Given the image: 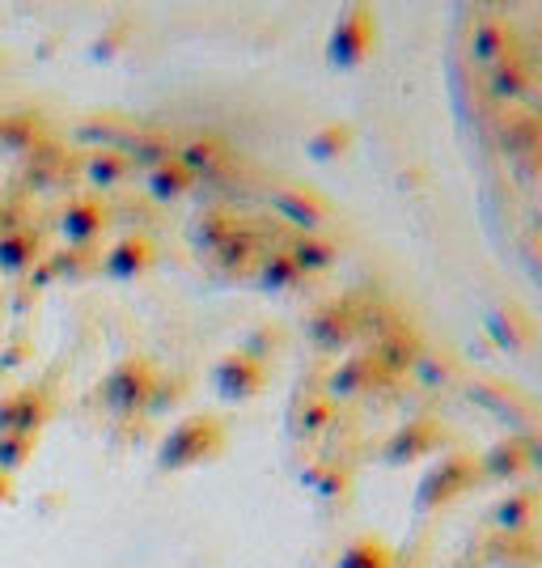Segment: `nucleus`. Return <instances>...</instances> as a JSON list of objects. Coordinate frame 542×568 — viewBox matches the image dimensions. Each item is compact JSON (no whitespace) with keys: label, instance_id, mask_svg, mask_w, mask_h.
<instances>
[{"label":"nucleus","instance_id":"obj_1","mask_svg":"<svg viewBox=\"0 0 542 568\" xmlns=\"http://www.w3.org/2000/svg\"><path fill=\"white\" fill-rule=\"evenodd\" d=\"M301 332L323 356H348L360 344V293H335L306 310Z\"/></svg>","mask_w":542,"mask_h":568},{"label":"nucleus","instance_id":"obj_2","mask_svg":"<svg viewBox=\"0 0 542 568\" xmlns=\"http://www.w3.org/2000/svg\"><path fill=\"white\" fill-rule=\"evenodd\" d=\"M399 386L402 382L395 378L369 348H352L348 356H339V361L330 365L327 382H323V390H327L339 407H344V403H365V399H381V395H395Z\"/></svg>","mask_w":542,"mask_h":568},{"label":"nucleus","instance_id":"obj_3","mask_svg":"<svg viewBox=\"0 0 542 568\" xmlns=\"http://www.w3.org/2000/svg\"><path fill=\"white\" fill-rule=\"evenodd\" d=\"M483 484L479 458L471 450H446L416 484V509L420 514H441L453 500H462Z\"/></svg>","mask_w":542,"mask_h":568},{"label":"nucleus","instance_id":"obj_4","mask_svg":"<svg viewBox=\"0 0 542 568\" xmlns=\"http://www.w3.org/2000/svg\"><path fill=\"white\" fill-rule=\"evenodd\" d=\"M221 450H225V420L213 412H195L170 428V437L162 442V467L165 471H187V467L221 458Z\"/></svg>","mask_w":542,"mask_h":568},{"label":"nucleus","instance_id":"obj_5","mask_svg":"<svg viewBox=\"0 0 542 568\" xmlns=\"http://www.w3.org/2000/svg\"><path fill=\"white\" fill-rule=\"evenodd\" d=\"M374 51H378V13H374L369 4H344L327 39L330 69L352 72V69H360Z\"/></svg>","mask_w":542,"mask_h":568},{"label":"nucleus","instance_id":"obj_6","mask_svg":"<svg viewBox=\"0 0 542 568\" xmlns=\"http://www.w3.org/2000/svg\"><path fill=\"white\" fill-rule=\"evenodd\" d=\"M449 450V425L441 416H411L402 420L386 446H381V463L386 467H416V463H428L437 454Z\"/></svg>","mask_w":542,"mask_h":568},{"label":"nucleus","instance_id":"obj_7","mask_svg":"<svg viewBox=\"0 0 542 568\" xmlns=\"http://www.w3.org/2000/svg\"><path fill=\"white\" fill-rule=\"evenodd\" d=\"M272 213L288 225V234H327L335 225V209L323 191L306 187V183H280L267 191Z\"/></svg>","mask_w":542,"mask_h":568},{"label":"nucleus","instance_id":"obj_8","mask_svg":"<svg viewBox=\"0 0 542 568\" xmlns=\"http://www.w3.org/2000/svg\"><path fill=\"white\" fill-rule=\"evenodd\" d=\"M467 395H471L488 416L495 420H504L509 433H530V428H539V407L521 395L518 386H509L504 378H471L467 382Z\"/></svg>","mask_w":542,"mask_h":568},{"label":"nucleus","instance_id":"obj_9","mask_svg":"<svg viewBox=\"0 0 542 568\" xmlns=\"http://www.w3.org/2000/svg\"><path fill=\"white\" fill-rule=\"evenodd\" d=\"M284 425L297 442H335L339 425H344V407L330 399L327 390H301L288 403Z\"/></svg>","mask_w":542,"mask_h":568},{"label":"nucleus","instance_id":"obj_10","mask_svg":"<svg viewBox=\"0 0 542 568\" xmlns=\"http://www.w3.org/2000/svg\"><path fill=\"white\" fill-rule=\"evenodd\" d=\"M213 386L221 399L250 403L272 386V365H263V361H255V356L246 353H225L213 365Z\"/></svg>","mask_w":542,"mask_h":568},{"label":"nucleus","instance_id":"obj_11","mask_svg":"<svg viewBox=\"0 0 542 568\" xmlns=\"http://www.w3.org/2000/svg\"><path fill=\"white\" fill-rule=\"evenodd\" d=\"M525 48V34H521V26L509 18V13H495L488 9L471 30V60L474 64H483V69L492 72L495 64H504L509 55H518Z\"/></svg>","mask_w":542,"mask_h":568},{"label":"nucleus","instance_id":"obj_12","mask_svg":"<svg viewBox=\"0 0 542 568\" xmlns=\"http://www.w3.org/2000/svg\"><path fill=\"white\" fill-rule=\"evenodd\" d=\"M500 149L513 166H521V174L534 179L542 170V111H504Z\"/></svg>","mask_w":542,"mask_h":568},{"label":"nucleus","instance_id":"obj_13","mask_svg":"<svg viewBox=\"0 0 542 568\" xmlns=\"http://www.w3.org/2000/svg\"><path fill=\"white\" fill-rule=\"evenodd\" d=\"M479 475H483V484H509V488H518L521 479L530 475V437L525 433L495 437L492 446L479 454Z\"/></svg>","mask_w":542,"mask_h":568},{"label":"nucleus","instance_id":"obj_14","mask_svg":"<svg viewBox=\"0 0 542 568\" xmlns=\"http://www.w3.org/2000/svg\"><path fill=\"white\" fill-rule=\"evenodd\" d=\"M157 378H162V374H157L149 361H123V365L111 369L102 395H106V403H111L115 412H136V407H149V403H153Z\"/></svg>","mask_w":542,"mask_h":568},{"label":"nucleus","instance_id":"obj_15","mask_svg":"<svg viewBox=\"0 0 542 568\" xmlns=\"http://www.w3.org/2000/svg\"><path fill=\"white\" fill-rule=\"evenodd\" d=\"M301 488H306L314 500H323V505H335V500L344 505V500L356 493V467L330 450L318 454L306 471H301Z\"/></svg>","mask_w":542,"mask_h":568},{"label":"nucleus","instance_id":"obj_16","mask_svg":"<svg viewBox=\"0 0 542 568\" xmlns=\"http://www.w3.org/2000/svg\"><path fill=\"white\" fill-rule=\"evenodd\" d=\"M534 85H539V60H534V51L525 48L488 72V90H492L500 106H521L525 98L534 94Z\"/></svg>","mask_w":542,"mask_h":568},{"label":"nucleus","instance_id":"obj_17","mask_svg":"<svg viewBox=\"0 0 542 568\" xmlns=\"http://www.w3.org/2000/svg\"><path fill=\"white\" fill-rule=\"evenodd\" d=\"M488 335L495 339V348H504V353H525L539 339V323L518 302H500V306L488 310Z\"/></svg>","mask_w":542,"mask_h":568},{"label":"nucleus","instance_id":"obj_18","mask_svg":"<svg viewBox=\"0 0 542 568\" xmlns=\"http://www.w3.org/2000/svg\"><path fill=\"white\" fill-rule=\"evenodd\" d=\"M178 162L195 174V183L200 179H221V174L234 170V149H229L225 136H216V132H200L187 144H178Z\"/></svg>","mask_w":542,"mask_h":568},{"label":"nucleus","instance_id":"obj_19","mask_svg":"<svg viewBox=\"0 0 542 568\" xmlns=\"http://www.w3.org/2000/svg\"><path fill=\"white\" fill-rule=\"evenodd\" d=\"M425 348H428L425 332H420V327H416V323L407 318V323H402L399 332H390L386 339H381V344H374L369 353L378 356V361L386 365V369H390V374H395V378L407 382V378H411V369L420 365V356H425Z\"/></svg>","mask_w":542,"mask_h":568},{"label":"nucleus","instance_id":"obj_20","mask_svg":"<svg viewBox=\"0 0 542 568\" xmlns=\"http://www.w3.org/2000/svg\"><path fill=\"white\" fill-rule=\"evenodd\" d=\"M488 565L495 568H539L542 565V535L539 530H495L483 547Z\"/></svg>","mask_w":542,"mask_h":568},{"label":"nucleus","instance_id":"obj_21","mask_svg":"<svg viewBox=\"0 0 542 568\" xmlns=\"http://www.w3.org/2000/svg\"><path fill=\"white\" fill-rule=\"evenodd\" d=\"M495 530H539L542 526V488L518 484L492 505Z\"/></svg>","mask_w":542,"mask_h":568},{"label":"nucleus","instance_id":"obj_22","mask_svg":"<svg viewBox=\"0 0 542 568\" xmlns=\"http://www.w3.org/2000/svg\"><path fill=\"white\" fill-rule=\"evenodd\" d=\"M263 251H267L263 225L259 221H242V225H237V234L216 251V263H221L225 272H255L259 260H263Z\"/></svg>","mask_w":542,"mask_h":568},{"label":"nucleus","instance_id":"obj_23","mask_svg":"<svg viewBox=\"0 0 542 568\" xmlns=\"http://www.w3.org/2000/svg\"><path fill=\"white\" fill-rule=\"evenodd\" d=\"M284 251L306 272V281L309 276H327L330 267H335V260H339V242L330 234H288Z\"/></svg>","mask_w":542,"mask_h":568},{"label":"nucleus","instance_id":"obj_24","mask_svg":"<svg viewBox=\"0 0 542 568\" xmlns=\"http://www.w3.org/2000/svg\"><path fill=\"white\" fill-rule=\"evenodd\" d=\"M255 284L263 293H297L306 284V272L293 263V255L284 246H267L259 267H255Z\"/></svg>","mask_w":542,"mask_h":568},{"label":"nucleus","instance_id":"obj_25","mask_svg":"<svg viewBox=\"0 0 542 568\" xmlns=\"http://www.w3.org/2000/svg\"><path fill=\"white\" fill-rule=\"evenodd\" d=\"M242 221H246V216L234 213L229 204H208L204 213H195V221H191V237H195V246H204V251L216 255V251L237 234Z\"/></svg>","mask_w":542,"mask_h":568},{"label":"nucleus","instance_id":"obj_26","mask_svg":"<svg viewBox=\"0 0 542 568\" xmlns=\"http://www.w3.org/2000/svg\"><path fill=\"white\" fill-rule=\"evenodd\" d=\"M352 149H356L352 123L330 119V123H318L314 132H306V158L309 162H339V158H348Z\"/></svg>","mask_w":542,"mask_h":568},{"label":"nucleus","instance_id":"obj_27","mask_svg":"<svg viewBox=\"0 0 542 568\" xmlns=\"http://www.w3.org/2000/svg\"><path fill=\"white\" fill-rule=\"evenodd\" d=\"M407 323V310L390 297H360V339H369V348L381 344L390 332H399Z\"/></svg>","mask_w":542,"mask_h":568},{"label":"nucleus","instance_id":"obj_28","mask_svg":"<svg viewBox=\"0 0 542 568\" xmlns=\"http://www.w3.org/2000/svg\"><path fill=\"white\" fill-rule=\"evenodd\" d=\"M157 263V246L149 234H127L119 237V246L106 255V272L111 276H141Z\"/></svg>","mask_w":542,"mask_h":568},{"label":"nucleus","instance_id":"obj_29","mask_svg":"<svg viewBox=\"0 0 542 568\" xmlns=\"http://www.w3.org/2000/svg\"><path fill=\"white\" fill-rule=\"evenodd\" d=\"M335 568H395V547L381 535H356L352 544L339 551Z\"/></svg>","mask_w":542,"mask_h":568},{"label":"nucleus","instance_id":"obj_30","mask_svg":"<svg viewBox=\"0 0 542 568\" xmlns=\"http://www.w3.org/2000/svg\"><path fill=\"white\" fill-rule=\"evenodd\" d=\"M191 187H195V174H191L178 158L149 170V195H153L157 204H174V200H183Z\"/></svg>","mask_w":542,"mask_h":568},{"label":"nucleus","instance_id":"obj_31","mask_svg":"<svg viewBox=\"0 0 542 568\" xmlns=\"http://www.w3.org/2000/svg\"><path fill=\"white\" fill-rule=\"evenodd\" d=\"M106 230V209L98 204V200H76L69 213H64V234L72 242H90Z\"/></svg>","mask_w":542,"mask_h":568},{"label":"nucleus","instance_id":"obj_32","mask_svg":"<svg viewBox=\"0 0 542 568\" xmlns=\"http://www.w3.org/2000/svg\"><path fill=\"white\" fill-rule=\"evenodd\" d=\"M284 348H288V335H284L280 323H259V327H250L246 344H242L237 353H246V356H255V361H263V365H272Z\"/></svg>","mask_w":542,"mask_h":568},{"label":"nucleus","instance_id":"obj_33","mask_svg":"<svg viewBox=\"0 0 542 568\" xmlns=\"http://www.w3.org/2000/svg\"><path fill=\"white\" fill-rule=\"evenodd\" d=\"M85 174L94 179L98 187H119V183L132 174V158H127V153H119V149H102V153L90 158Z\"/></svg>","mask_w":542,"mask_h":568},{"label":"nucleus","instance_id":"obj_34","mask_svg":"<svg viewBox=\"0 0 542 568\" xmlns=\"http://www.w3.org/2000/svg\"><path fill=\"white\" fill-rule=\"evenodd\" d=\"M416 378H425L428 386H449V382L458 378V361L449 353H432V348H425V356H420V365L411 369Z\"/></svg>","mask_w":542,"mask_h":568},{"label":"nucleus","instance_id":"obj_35","mask_svg":"<svg viewBox=\"0 0 542 568\" xmlns=\"http://www.w3.org/2000/svg\"><path fill=\"white\" fill-rule=\"evenodd\" d=\"M525 437H530V471H539V475H542V425H539V428H530Z\"/></svg>","mask_w":542,"mask_h":568}]
</instances>
